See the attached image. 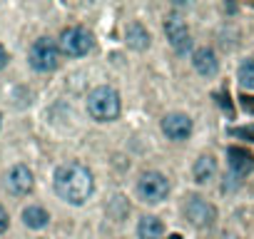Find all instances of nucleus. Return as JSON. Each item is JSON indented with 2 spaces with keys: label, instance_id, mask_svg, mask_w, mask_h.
Returning <instances> with one entry per match:
<instances>
[{
  "label": "nucleus",
  "instance_id": "obj_21",
  "mask_svg": "<svg viewBox=\"0 0 254 239\" xmlns=\"http://www.w3.org/2000/svg\"><path fill=\"white\" fill-rule=\"evenodd\" d=\"M8 60H10V58H8V50L3 48V43H0V70L8 65Z\"/></svg>",
  "mask_w": 254,
  "mask_h": 239
},
{
  "label": "nucleus",
  "instance_id": "obj_19",
  "mask_svg": "<svg viewBox=\"0 0 254 239\" xmlns=\"http://www.w3.org/2000/svg\"><path fill=\"white\" fill-rule=\"evenodd\" d=\"M8 224H10V217H8V212H5L3 207H0V234L8 229Z\"/></svg>",
  "mask_w": 254,
  "mask_h": 239
},
{
  "label": "nucleus",
  "instance_id": "obj_2",
  "mask_svg": "<svg viewBox=\"0 0 254 239\" xmlns=\"http://www.w3.org/2000/svg\"><path fill=\"white\" fill-rule=\"evenodd\" d=\"M120 110H122L120 95L110 85H100L87 95V112L97 122H113L120 117Z\"/></svg>",
  "mask_w": 254,
  "mask_h": 239
},
{
  "label": "nucleus",
  "instance_id": "obj_6",
  "mask_svg": "<svg viewBox=\"0 0 254 239\" xmlns=\"http://www.w3.org/2000/svg\"><path fill=\"white\" fill-rule=\"evenodd\" d=\"M165 35L169 40V45L177 50V55H185L192 50V35L187 30V23L179 15H167L165 20Z\"/></svg>",
  "mask_w": 254,
  "mask_h": 239
},
{
  "label": "nucleus",
  "instance_id": "obj_5",
  "mask_svg": "<svg viewBox=\"0 0 254 239\" xmlns=\"http://www.w3.org/2000/svg\"><path fill=\"white\" fill-rule=\"evenodd\" d=\"M30 67L32 70H38V72H53L57 67V60H60V53H57V45H55V40L50 37H40V40H35L32 48H30Z\"/></svg>",
  "mask_w": 254,
  "mask_h": 239
},
{
  "label": "nucleus",
  "instance_id": "obj_20",
  "mask_svg": "<svg viewBox=\"0 0 254 239\" xmlns=\"http://www.w3.org/2000/svg\"><path fill=\"white\" fill-rule=\"evenodd\" d=\"M239 105H242L247 112H254V97H239Z\"/></svg>",
  "mask_w": 254,
  "mask_h": 239
},
{
  "label": "nucleus",
  "instance_id": "obj_13",
  "mask_svg": "<svg viewBox=\"0 0 254 239\" xmlns=\"http://www.w3.org/2000/svg\"><path fill=\"white\" fill-rule=\"evenodd\" d=\"M125 40H127V48H132V50H147L150 48V32L142 23H130L125 30Z\"/></svg>",
  "mask_w": 254,
  "mask_h": 239
},
{
  "label": "nucleus",
  "instance_id": "obj_4",
  "mask_svg": "<svg viewBox=\"0 0 254 239\" xmlns=\"http://www.w3.org/2000/svg\"><path fill=\"white\" fill-rule=\"evenodd\" d=\"M60 50L70 58H83L92 50V35L83 25H70L60 35Z\"/></svg>",
  "mask_w": 254,
  "mask_h": 239
},
{
  "label": "nucleus",
  "instance_id": "obj_18",
  "mask_svg": "<svg viewBox=\"0 0 254 239\" xmlns=\"http://www.w3.org/2000/svg\"><path fill=\"white\" fill-rule=\"evenodd\" d=\"M214 100L220 102L227 112H232V102H229V97H227V92H225V90H222V92H214Z\"/></svg>",
  "mask_w": 254,
  "mask_h": 239
},
{
  "label": "nucleus",
  "instance_id": "obj_10",
  "mask_svg": "<svg viewBox=\"0 0 254 239\" xmlns=\"http://www.w3.org/2000/svg\"><path fill=\"white\" fill-rule=\"evenodd\" d=\"M227 157H229V170L232 175L242 177V175H249L254 170V154L244 147H229L227 149Z\"/></svg>",
  "mask_w": 254,
  "mask_h": 239
},
{
  "label": "nucleus",
  "instance_id": "obj_16",
  "mask_svg": "<svg viewBox=\"0 0 254 239\" xmlns=\"http://www.w3.org/2000/svg\"><path fill=\"white\" fill-rule=\"evenodd\" d=\"M237 80H239V85L244 90H254V60H244L237 70Z\"/></svg>",
  "mask_w": 254,
  "mask_h": 239
},
{
  "label": "nucleus",
  "instance_id": "obj_9",
  "mask_svg": "<svg viewBox=\"0 0 254 239\" xmlns=\"http://www.w3.org/2000/svg\"><path fill=\"white\" fill-rule=\"evenodd\" d=\"M162 132L174 142H185L192 135V120L185 112H172L162 120Z\"/></svg>",
  "mask_w": 254,
  "mask_h": 239
},
{
  "label": "nucleus",
  "instance_id": "obj_14",
  "mask_svg": "<svg viewBox=\"0 0 254 239\" xmlns=\"http://www.w3.org/2000/svg\"><path fill=\"white\" fill-rule=\"evenodd\" d=\"M162 234H165V224H162L160 217L147 214V217L140 219V224H137V237L140 239H160Z\"/></svg>",
  "mask_w": 254,
  "mask_h": 239
},
{
  "label": "nucleus",
  "instance_id": "obj_7",
  "mask_svg": "<svg viewBox=\"0 0 254 239\" xmlns=\"http://www.w3.org/2000/svg\"><path fill=\"white\" fill-rule=\"evenodd\" d=\"M185 217L190 219V224H195L199 229H207L217 219V207L212 202H207L204 197H190L187 205H185Z\"/></svg>",
  "mask_w": 254,
  "mask_h": 239
},
{
  "label": "nucleus",
  "instance_id": "obj_12",
  "mask_svg": "<svg viewBox=\"0 0 254 239\" xmlns=\"http://www.w3.org/2000/svg\"><path fill=\"white\" fill-rule=\"evenodd\" d=\"M217 175V162H214V157L212 154H202L197 157V162L192 167V177L197 184H209Z\"/></svg>",
  "mask_w": 254,
  "mask_h": 239
},
{
  "label": "nucleus",
  "instance_id": "obj_22",
  "mask_svg": "<svg viewBox=\"0 0 254 239\" xmlns=\"http://www.w3.org/2000/svg\"><path fill=\"white\" fill-rule=\"evenodd\" d=\"M169 239H182V237H179V234H172V237H169Z\"/></svg>",
  "mask_w": 254,
  "mask_h": 239
},
{
  "label": "nucleus",
  "instance_id": "obj_23",
  "mask_svg": "<svg viewBox=\"0 0 254 239\" xmlns=\"http://www.w3.org/2000/svg\"><path fill=\"white\" fill-rule=\"evenodd\" d=\"M0 127H3V115H0Z\"/></svg>",
  "mask_w": 254,
  "mask_h": 239
},
{
  "label": "nucleus",
  "instance_id": "obj_1",
  "mask_svg": "<svg viewBox=\"0 0 254 239\" xmlns=\"http://www.w3.org/2000/svg\"><path fill=\"white\" fill-rule=\"evenodd\" d=\"M53 187L57 192V197L67 205H85L92 189H95V179H92V172L80 165V162H65L55 170L53 175Z\"/></svg>",
  "mask_w": 254,
  "mask_h": 239
},
{
  "label": "nucleus",
  "instance_id": "obj_3",
  "mask_svg": "<svg viewBox=\"0 0 254 239\" xmlns=\"http://www.w3.org/2000/svg\"><path fill=\"white\" fill-rule=\"evenodd\" d=\"M169 194V182L165 175L160 172H142L140 179H137V197L142 199V202H147V205H160L165 202Z\"/></svg>",
  "mask_w": 254,
  "mask_h": 239
},
{
  "label": "nucleus",
  "instance_id": "obj_15",
  "mask_svg": "<svg viewBox=\"0 0 254 239\" xmlns=\"http://www.w3.org/2000/svg\"><path fill=\"white\" fill-rule=\"evenodd\" d=\"M48 222H50V214L38 205H30V207L23 209V224L28 229H45Z\"/></svg>",
  "mask_w": 254,
  "mask_h": 239
},
{
  "label": "nucleus",
  "instance_id": "obj_11",
  "mask_svg": "<svg viewBox=\"0 0 254 239\" xmlns=\"http://www.w3.org/2000/svg\"><path fill=\"white\" fill-rule=\"evenodd\" d=\"M192 65H195V70H197L199 75H204V77H212V75H217V70H220V60H217V55H214L212 48H199V50H195Z\"/></svg>",
  "mask_w": 254,
  "mask_h": 239
},
{
  "label": "nucleus",
  "instance_id": "obj_17",
  "mask_svg": "<svg viewBox=\"0 0 254 239\" xmlns=\"http://www.w3.org/2000/svg\"><path fill=\"white\" fill-rule=\"evenodd\" d=\"M237 140H249V142H254V125H247V127H232L229 130Z\"/></svg>",
  "mask_w": 254,
  "mask_h": 239
},
{
  "label": "nucleus",
  "instance_id": "obj_8",
  "mask_svg": "<svg viewBox=\"0 0 254 239\" xmlns=\"http://www.w3.org/2000/svg\"><path fill=\"white\" fill-rule=\"evenodd\" d=\"M32 184H35V177H32V172H30L28 165H15V167H10V172H8V177H5V187H8L10 194L25 197V194L32 192Z\"/></svg>",
  "mask_w": 254,
  "mask_h": 239
}]
</instances>
